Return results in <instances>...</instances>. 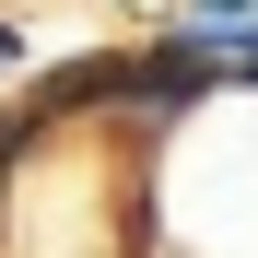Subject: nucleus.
<instances>
[{
	"label": "nucleus",
	"instance_id": "obj_1",
	"mask_svg": "<svg viewBox=\"0 0 258 258\" xmlns=\"http://www.w3.org/2000/svg\"><path fill=\"white\" fill-rule=\"evenodd\" d=\"M24 141H35V106H24V94H0V188H12V164H24Z\"/></svg>",
	"mask_w": 258,
	"mask_h": 258
},
{
	"label": "nucleus",
	"instance_id": "obj_2",
	"mask_svg": "<svg viewBox=\"0 0 258 258\" xmlns=\"http://www.w3.org/2000/svg\"><path fill=\"white\" fill-rule=\"evenodd\" d=\"M35 71V35H24V12H0V82H24Z\"/></svg>",
	"mask_w": 258,
	"mask_h": 258
},
{
	"label": "nucleus",
	"instance_id": "obj_3",
	"mask_svg": "<svg viewBox=\"0 0 258 258\" xmlns=\"http://www.w3.org/2000/svg\"><path fill=\"white\" fill-rule=\"evenodd\" d=\"M176 24H258V0H176Z\"/></svg>",
	"mask_w": 258,
	"mask_h": 258
}]
</instances>
